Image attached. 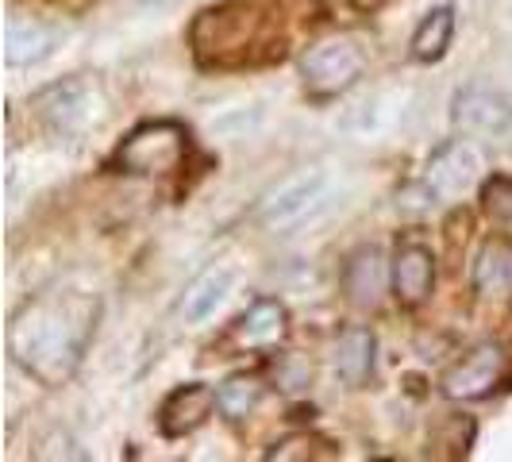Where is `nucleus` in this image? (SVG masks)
Returning <instances> with one entry per match:
<instances>
[{
  "mask_svg": "<svg viewBox=\"0 0 512 462\" xmlns=\"http://www.w3.org/2000/svg\"><path fill=\"white\" fill-rule=\"evenodd\" d=\"M486 212L501 228L512 231V178H493L486 185Z\"/></svg>",
  "mask_w": 512,
  "mask_h": 462,
  "instance_id": "obj_20",
  "label": "nucleus"
},
{
  "mask_svg": "<svg viewBox=\"0 0 512 462\" xmlns=\"http://www.w3.org/2000/svg\"><path fill=\"white\" fill-rule=\"evenodd\" d=\"M185 154H189V135L178 120H154V124L135 128L120 143L116 166L128 170V174L154 178V174H174L185 162Z\"/></svg>",
  "mask_w": 512,
  "mask_h": 462,
  "instance_id": "obj_2",
  "label": "nucleus"
},
{
  "mask_svg": "<svg viewBox=\"0 0 512 462\" xmlns=\"http://www.w3.org/2000/svg\"><path fill=\"white\" fill-rule=\"evenodd\" d=\"M97 316L101 301L81 289L39 293L12 316L8 351L31 378H39L43 385H62L85 355Z\"/></svg>",
  "mask_w": 512,
  "mask_h": 462,
  "instance_id": "obj_1",
  "label": "nucleus"
},
{
  "mask_svg": "<svg viewBox=\"0 0 512 462\" xmlns=\"http://www.w3.org/2000/svg\"><path fill=\"white\" fill-rule=\"evenodd\" d=\"M482 178V154L474 151L470 143H447V147H439L432 154V162H428V189L443 197V201H455L462 193H470L474 189V181Z\"/></svg>",
  "mask_w": 512,
  "mask_h": 462,
  "instance_id": "obj_6",
  "label": "nucleus"
},
{
  "mask_svg": "<svg viewBox=\"0 0 512 462\" xmlns=\"http://www.w3.org/2000/svg\"><path fill=\"white\" fill-rule=\"evenodd\" d=\"M258 401H262V382L255 374H231L216 393V409L228 420H247L258 409Z\"/></svg>",
  "mask_w": 512,
  "mask_h": 462,
  "instance_id": "obj_17",
  "label": "nucleus"
},
{
  "mask_svg": "<svg viewBox=\"0 0 512 462\" xmlns=\"http://www.w3.org/2000/svg\"><path fill=\"white\" fill-rule=\"evenodd\" d=\"M231 270L228 266H212V270H205L197 282L185 289V301H181V316L189 320V324H201V320H208L216 308L224 305V297L231 293Z\"/></svg>",
  "mask_w": 512,
  "mask_h": 462,
  "instance_id": "obj_13",
  "label": "nucleus"
},
{
  "mask_svg": "<svg viewBox=\"0 0 512 462\" xmlns=\"http://www.w3.org/2000/svg\"><path fill=\"white\" fill-rule=\"evenodd\" d=\"M328 201V178L324 174H301V178L285 181L282 189H274L262 208H258V220L270 231H285L293 224L308 220L316 208Z\"/></svg>",
  "mask_w": 512,
  "mask_h": 462,
  "instance_id": "obj_4",
  "label": "nucleus"
},
{
  "mask_svg": "<svg viewBox=\"0 0 512 462\" xmlns=\"http://www.w3.org/2000/svg\"><path fill=\"white\" fill-rule=\"evenodd\" d=\"M285 332H289V312H285V305L282 301L262 297V301H255V305L239 316V324H235V343L247 347V351H270V347L282 343Z\"/></svg>",
  "mask_w": 512,
  "mask_h": 462,
  "instance_id": "obj_10",
  "label": "nucleus"
},
{
  "mask_svg": "<svg viewBox=\"0 0 512 462\" xmlns=\"http://www.w3.org/2000/svg\"><path fill=\"white\" fill-rule=\"evenodd\" d=\"M266 459H282V462H297V459H335L332 443L320 436H308V432H293V436L278 439L270 451H266Z\"/></svg>",
  "mask_w": 512,
  "mask_h": 462,
  "instance_id": "obj_19",
  "label": "nucleus"
},
{
  "mask_svg": "<svg viewBox=\"0 0 512 462\" xmlns=\"http://www.w3.org/2000/svg\"><path fill=\"white\" fill-rule=\"evenodd\" d=\"M362 66H366V54L359 43L351 35H335L308 47V54L301 58V77L312 97H335L359 81Z\"/></svg>",
  "mask_w": 512,
  "mask_h": 462,
  "instance_id": "obj_3",
  "label": "nucleus"
},
{
  "mask_svg": "<svg viewBox=\"0 0 512 462\" xmlns=\"http://www.w3.org/2000/svg\"><path fill=\"white\" fill-rule=\"evenodd\" d=\"M451 120L466 135H501L512 124V101L493 89H466L455 97Z\"/></svg>",
  "mask_w": 512,
  "mask_h": 462,
  "instance_id": "obj_7",
  "label": "nucleus"
},
{
  "mask_svg": "<svg viewBox=\"0 0 512 462\" xmlns=\"http://www.w3.org/2000/svg\"><path fill=\"white\" fill-rule=\"evenodd\" d=\"M39 108L58 131H77L97 116V93L85 81L70 77V81L51 85L47 93H39Z\"/></svg>",
  "mask_w": 512,
  "mask_h": 462,
  "instance_id": "obj_8",
  "label": "nucleus"
},
{
  "mask_svg": "<svg viewBox=\"0 0 512 462\" xmlns=\"http://www.w3.org/2000/svg\"><path fill=\"white\" fill-rule=\"evenodd\" d=\"M374 370V335L366 328H347L335 339V374L347 385H362Z\"/></svg>",
  "mask_w": 512,
  "mask_h": 462,
  "instance_id": "obj_14",
  "label": "nucleus"
},
{
  "mask_svg": "<svg viewBox=\"0 0 512 462\" xmlns=\"http://www.w3.org/2000/svg\"><path fill=\"white\" fill-rule=\"evenodd\" d=\"M509 266H512V258H509Z\"/></svg>",
  "mask_w": 512,
  "mask_h": 462,
  "instance_id": "obj_23",
  "label": "nucleus"
},
{
  "mask_svg": "<svg viewBox=\"0 0 512 462\" xmlns=\"http://www.w3.org/2000/svg\"><path fill=\"white\" fill-rule=\"evenodd\" d=\"M54 47V31L35 20H12L8 35H4V54L12 66H31V62H43Z\"/></svg>",
  "mask_w": 512,
  "mask_h": 462,
  "instance_id": "obj_15",
  "label": "nucleus"
},
{
  "mask_svg": "<svg viewBox=\"0 0 512 462\" xmlns=\"http://www.w3.org/2000/svg\"><path fill=\"white\" fill-rule=\"evenodd\" d=\"M432 282H436V262L424 247L416 243H405L397 255H393V293L401 305H424L428 293H432Z\"/></svg>",
  "mask_w": 512,
  "mask_h": 462,
  "instance_id": "obj_12",
  "label": "nucleus"
},
{
  "mask_svg": "<svg viewBox=\"0 0 512 462\" xmlns=\"http://www.w3.org/2000/svg\"><path fill=\"white\" fill-rule=\"evenodd\" d=\"M212 409H216V389H208L201 382L181 385L166 397V405L158 412V424L166 436H189L212 416Z\"/></svg>",
  "mask_w": 512,
  "mask_h": 462,
  "instance_id": "obj_9",
  "label": "nucleus"
},
{
  "mask_svg": "<svg viewBox=\"0 0 512 462\" xmlns=\"http://www.w3.org/2000/svg\"><path fill=\"white\" fill-rule=\"evenodd\" d=\"M385 4H389V0H351V8H359V12H378Z\"/></svg>",
  "mask_w": 512,
  "mask_h": 462,
  "instance_id": "obj_22",
  "label": "nucleus"
},
{
  "mask_svg": "<svg viewBox=\"0 0 512 462\" xmlns=\"http://www.w3.org/2000/svg\"><path fill=\"white\" fill-rule=\"evenodd\" d=\"M509 258H512L509 251H505V247H497V243L482 247V255H478V262H474V285H478V293H482V297H493V293L512 289Z\"/></svg>",
  "mask_w": 512,
  "mask_h": 462,
  "instance_id": "obj_18",
  "label": "nucleus"
},
{
  "mask_svg": "<svg viewBox=\"0 0 512 462\" xmlns=\"http://www.w3.org/2000/svg\"><path fill=\"white\" fill-rule=\"evenodd\" d=\"M451 39H455V8H436L420 20L416 35H412V58L416 62H439L451 47Z\"/></svg>",
  "mask_w": 512,
  "mask_h": 462,
  "instance_id": "obj_16",
  "label": "nucleus"
},
{
  "mask_svg": "<svg viewBox=\"0 0 512 462\" xmlns=\"http://www.w3.org/2000/svg\"><path fill=\"white\" fill-rule=\"evenodd\" d=\"M505 378V351L497 347V343H482V347H474L470 355H462L447 374H443V393L451 397V401H478V397H486L493 393L497 385Z\"/></svg>",
  "mask_w": 512,
  "mask_h": 462,
  "instance_id": "obj_5",
  "label": "nucleus"
},
{
  "mask_svg": "<svg viewBox=\"0 0 512 462\" xmlns=\"http://www.w3.org/2000/svg\"><path fill=\"white\" fill-rule=\"evenodd\" d=\"M308 374H312V370L297 359H285L282 366H278V382H282L285 389H301V385L308 382Z\"/></svg>",
  "mask_w": 512,
  "mask_h": 462,
  "instance_id": "obj_21",
  "label": "nucleus"
},
{
  "mask_svg": "<svg viewBox=\"0 0 512 462\" xmlns=\"http://www.w3.org/2000/svg\"><path fill=\"white\" fill-rule=\"evenodd\" d=\"M393 282V270L385 266V258L378 247H362L347 258V270H343V289L347 297L359 308H374L382 301L385 285Z\"/></svg>",
  "mask_w": 512,
  "mask_h": 462,
  "instance_id": "obj_11",
  "label": "nucleus"
}]
</instances>
